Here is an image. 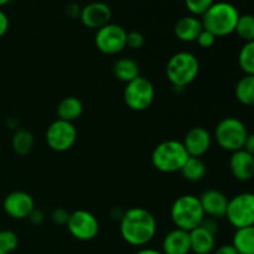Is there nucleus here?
Returning a JSON list of instances; mask_svg holds the SVG:
<instances>
[{
    "label": "nucleus",
    "instance_id": "nucleus-28",
    "mask_svg": "<svg viewBox=\"0 0 254 254\" xmlns=\"http://www.w3.org/2000/svg\"><path fill=\"white\" fill-rule=\"evenodd\" d=\"M19 246V238L15 232L10 230L0 231V250L5 253H11Z\"/></svg>",
    "mask_w": 254,
    "mask_h": 254
},
{
    "label": "nucleus",
    "instance_id": "nucleus-2",
    "mask_svg": "<svg viewBox=\"0 0 254 254\" xmlns=\"http://www.w3.org/2000/svg\"><path fill=\"white\" fill-rule=\"evenodd\" d=\"M240 12L231 2H213L212 6L202 15L203 29L212 32L216 37L228 36L235 32Z\"/></svg>",
    "mask_w": 254,
    "mask_h": 254
},
{
    "label": "nucleus",
    "instance_id": "nucleus-37",
    "mask_svg": "<svg viewBox=\"0 0 254 254\" xmlns=\"http://www.w3.org/2000/svg\"><path fill=\"white\" fill-rule=\"evenodd\" d=\"M66 12L69 17H76L78 15H81V11H79V7L77 6L76 4H71L66 7Z\"/></svg>",
    "mask_w": 254,
    "mask_h": 254
},
{
    "label": "nucleus",
    "instance_id": "nucleus-30",
    "mask_svg": "<svg viewBox=\"0 0 254 254\" xmlns=\"http://www.w3.org/2000/svg\"><path fill=\"white\" fill-rule=\"evenodd\" d=\"M145 44V37L139 31L127 32V46L131 50H139Z\"/></svg>",
    "mask_w": 254,
    "mask_h": 254
},
{
    "label": "nucleus",
    "instance_id": "nucleus-31",
    "mask_svg": "<svg viewBox=\"0 0 254 254\" xmlns=\"http://www.w3.org/2000/svg\"><path fill=\"white\" fill-rule=\"evenodd\" d=\"M216 39H217V37H216L212 32L203 29L202 31L200 32L197 39H196V42H197L198 46L202 47V49H210V47H212L213 45H215Z\"/></svg>",
    "mask_w": 254,
    "mask_h": 254
},
{
    "label": "nucleus",
    "instance_id": "nucleus-6",
    "mask_svg": "<svg viewBox=\"0 0 254 254\" xmlns=\"http://www.w3.org/2000/svg\"><path fill=\"white\" fill-rule=\"evenodd\" d=\"M248 134L246 124L235 117L223 118L215 129V139L218 146L231 153L243 149Z\"/></svg>",
    "mask_w": 254,
    "mask_h": 254
},
{
    "label": "nucleus",
    "instance_id": "nucleus-8",
    "mask_svg": "<svg viewBox=\"0 0 254 254\" xmlns=\"http://www.w3.org/2000/svg\"><path fill=\"white\" fill-rule=\"evenodd\" d=\"M226 218L236 230L254 226V193L242 192L228 200Z\"/></svg>",
    "mask_w": 254,
    "mask_h": 254
},
{
    "label": "nucleus",
    "instance_id": "nucleus-38",
    "mask_svg": "<svg viewBox=\"0 0 254 254\" xmlns=\"http://www.w3.org/2000/svg\"><path fill=\"white\" fill-rule=\"evenodd\" d=\"M135 254H163V252L153 250V248H143V250L138 251Z\"/></svg>",
    "mask_w": 254,
    "mask_h": 254
},
{
    "label": "nucleus",
    "instance_id": "nucleus-16",
    "mask_svg": "<svg viewBox=\"0 0 254 254\" xmlns=\"http://www.w3.org/2000/svg\"><path fill=\"white\" fill-rule=\"evenodd\" d=\"M230 169L233 178L240 181H250L254 178V156L245 149L232 153Z\"/></svg>",
    "mask_w": 254,
    "mask_h": 254
},
{
    "label": "nucleus",
    "instance_id": "nucleus-35",
    "mask_svg": "<svg viewBox=\"0 0 254 254\" xmlns=\"http://www.w3.org/2000/svg\"><path fill=\"white\" fill-rule=\"evenodd\" d=\"M213 254H238V252L232 245H223L213 251Z\"/></svg>",
    "mask_w": 254,
    "mask_h": 254
},
{
    "label": "nucleus",
    "instance_id": "nucleus-29",
    "mask_svg": "<svg viewBox=\"0 0 254 254\" xmlns=\"http://www.w3.org/2000/svg\"><path fill=\"white\" fill-rule=\"evenodd\" d=\"M213 4V0H185V5L189 11L193 15H203Z\"/></svg>",
    "mask_w": 254,
    "mask_h": 254
},
{
    "label": "nucleus",
    "instance_id": "nucleus-32",
    "mask_svg": "<svg viewBox=\"0 0 254 254\" xmlns=\"http://www.w3.org/2000/svg\"><path fill=\"white\" fill-rule=\"evenodd\" d=\"M69 215H71V213H69L67 210H64V208L62 207L55 208L51 213V220L52 222L56 223V225L66 226L69 220Z\"/></svg>",
    "mask_w": 254,
    "mask_h": 254
},
{
    "label": "nucleus",
    "instance_id": "nucleus-10",
    "mask_svg": "<svg viewBox=\"0 0 254 254\" xmlns=\"http://www.w3.org/2000/svg\"><path fill=\"white\" fill-rule=\"evenodd\" d=\"M77 140V129L73 123L56 119L50 124L46 131V143L57 153L69 150Z\"/></svg>",
    "mask_w": 254,
    "mask_h": 254
},
{
    "label": "nucleus",
    "instance_id": "nucleus-21",
    "mask_svg": "<svg viewBox=\"0 0 254 254\" xmlns=\"http://www.w3.org/2000/svg\"><path fill=\"white\" fill-rule=\"evenodd\" d=\"M113 73L119 81L124 82V83H129V82L140 76V67H139V64L135 60L123 57V59H119L114 64Z\"/></svg>",
    "mask_w": 254,
    "mask_h": 254
},
{
    "label": "nucleus",
    "instance_id": "nucleus-9",
    "mask_svg": "<svg viewBox=\"0 0 254 254\" xmlns=\"http://www.w3.org/2000/svg\"><path fill=\"white\" fill-rule=\"evenodd\" d=\"M94 44L102 54L108 56L118 55L127 47V31L121 25L109 22L97 30Z\"/></svg>",
    "mask_w": 254,
    "mask_h": 254
},
{
    "label": "nucleus",
    "instance_id": "nucleus-17",
    "mask_svg": "<svg viewBox=\"0 0 254 254\" xmlns=\"http://www.w3.org/2000/svg\"><path fill=\"white\" fill-rule=\"evenodd\" d=\"M191 252L190 232L175 228L163 241V254H189Z\"/></svg>",
    "mask_w": 254,
    "mask_h": 254
},
{
    "label": "nucleus",
    "instance_id": "nucleus-25",
    "mask_svg": "<svg viewBox=\"0 0 254 254\" xmlns=\"http://www.w3.org/2000/svg\"><path fill=\"white\" fill-rule=\"evenodd\" d=\"M35 139L31 131L26 130V129H17L12 135L11 145L15 153L17 155H27L31 153L32 148H34Z\"/></svg>",
    "mask_w": 254,
    "mask_h": 254
},
{
    "label": "nucleus",
    "instance_id": "nucleus-39",
    "mask_svg": "<svg viewBox=\"0 0 254 254\" xmlns=\"http://www.w3.org/2000/svg\"><path fill=\"white\" fill-rule=\"evenodd\" d=\"M10 0H0V7L2 6V5H5V4H7V2H9Z\"/></svg>",
    "mask_w": 254,
    "mask_h": 254
},
{
    "label": "nucleus",
    "instance_id": "nucleus-3",
    "mask_svg": "<svg viewBox=\"0 0 254 254\" xmlns=\"http://www.w3.org/2000/svg\"><path fill=\"white\" fill-rule=\"evenodd\" d=\"M166 77L175 88H185L192 83L200 72V62L191 52L173 55L166 64Z\"/></svg>",
    "mask_w": 254,
    "mask_h": 254
},
{
    "label": "nucleus",
    "instance_id": "nucleus-13",
    "mask_svg": "<svg viewBox=\"0 0 254 254\" xmlns=\"http://www.w3.org/2000/svg\"><path fill=\"white\" fill-rule=\"evenodd\" d=\"M81 21L89 29H101L111 22L112 10L106 2L94 1L81 10Z\"/></svg>",
    "mask_w": 254,
    "mask_h": 254
},
{
    "label": "nucleus",
    "instance_id": "nucleus-23",
    "mask_svg": "<svg viewBox=\"0 0 254 254\" xmlns=\"http://www.w3.org/2000/svg\"><path fill=\"white\" fill-rule=\"evenodd\" d=\"M235 96L236 99L243 106H254V76L246 74L237 82Z\"/></svg>",
    "mask_w": 254,
    "mask_h": 254
},
{
    "label": "nucleus",
    "instance_id": "nucleus-19",
    "mask_svg": "<svg viewBox=\"0 0 254 254\" xmlns=\"http://www.w3.org/2000/svg\"><path fill=\"white\" fill-rule=\"evenodd\" d=\"M190 243L192 253L210 254L215 251L216 235H213L202 226H198L195 230L190 231Z\"/></svg>",
    "mask_w": 254,
    "mask_h": 254
},
{
    "label": "nucleus",
    "instance_id": "nucleus-33",
    "mask_svg": "<svg viewBox=\"0 0 254 254\" xmlns=\"http://www.w3.org/2000/svg\"><path fill=\"white\" fill-rule=\"evenodd\" d=\"M29 220H30V222L32 223V225H36V226L41 225V223L44 222V220H45L44 212H42L41 210H39V208L35 207L34 211L30 213Z\"/></svg>",
    "mask_w": 254,
    "mask_h": 254
},
{
    "label": "nucleus",
    "instance_id": "nucleus-24",
    "mask_svg": "<svg viewBox=\"0 0 254 254\" xmlns=\"http://www.w3.org/2000/svg\"><path fill=\"white\" fill-rule=\"evenodd\" d=\"M180 173L184 176V179L196 183V181H200L205 178L206 173H207V166L201 158L190 156L180 170Z\"/></svg>",
    "mask_w": 254,
    "mask_h": 254
},
{
    "label": "nucleus",
    "instance_id": "nucleus-20",
    "mask_svg": "<svg viewBox=\"0 0 254 254\" xmlns=\"http://www.w3.org/2000/svg\"><path fill=\"white\" fill-rule=\"evenodd\" d=\"M56 112L59 119L73 123L76 119L81 117L82 112H83V104H82L81 99L77 97H66L57 104Z\"/></svg>",
    "mask_w": 254,
    "mask_h": 254
},
{
    "label": "nucleus",
    "instance_id": "nucleus-22",
    "mask_svg": "<svg viewBox=\"0 0 254 254\" xmlns=\"http://www.w3.org/2000/svg\"><path fill=\"white\" fill-rule=\"evenodd\" d=\"M232 246L238 254H254V226L236 230Z\"/></svg>",
    "mask_w": 254,
    "mask_h": 254
},
{
    "label": "nucleus",
    "instance_id": "nucleus-14",
    "mask_svg": "<svg viewBox=\"0 0 254 254\" xmlns=\"http://www.w3.org/2000/svg\"><path fill=\"white\" fill-rule=\"evenodd\" d=\"M211 143H212L211 134L202 127L191 128L183 140L186 151L192 158H201L205 155L210 150Z\"/></svg>",
    "mask_w": 254,
    "mask_h": 254
},
{
    "label": "nucleus",
    "instance_id": "nucleus-11",
    "mask_svg": "<svg viewBox=\"0 0 254 254\" xmlns=\"http://www.w3.org/2000/svg\"><path fill=\"white\" fill-rule=\"evenodd\" d=\"M66 226L72 237L78 241L93 240L99 232L98 220L87 210H77L72 212Z\"/></svg>",
    "mask_w": 254,
    "mask_h": 254
},
{
    "label": "nucleus",
    "instance_id": "nucleus-36",
    "mask_svg": "<svg viewBox=\"0 0 254 254\" xmlns=\"http://www.w3.org/2000/svg\"><path fill=\"white\" fill-rule=\"evenodd\" d=\"M246 151L251 154V155L254 156V133L252 134H248L247 139H246V143L245 146H243Z\"/></svg>",
    "mask_w": 254,
    "mask_h": 254
},
{
    "label": "nucleus",
    "instance_id": "nucleus-40",
    "mask_svg": "<svg viewBox=\"0 0 254 254\" xmlns=\"http://www.w3.org/2000/svg\"><path fill=\"white\" fill-rule=\"evenodd\" d=\"M0 254H7V253H5L4 251H1V250H0Z\"/></svg>",
    "mask_w": 254,
    "mask_h": 254
},
{
    "label": "nucleus",
    "instance_id": "nucleus-1",
    "mask_svg": "<svg viewBox=\"0 0 254 254\" xmlns=\"http://www.w3.org/2000/svg\"><path fill=\"white\" fill-rule=\"evenodd\" d=\"M156 220L153 213L143 207H131L121 218V236L134 247L146 246L156 235Z\"/></svg>",
    "mask_w": 254,
    "mask_h": 254
},
{
    "label": "nucleus",
    "instance_id": "nucleus-15",
    "mask_svg": "<svg viewBox=\"0 0 254 254\" xmlns=\"http://www.w3.org/2000/svg\"><path fill=\"white\" fill-rule=\"evenodd\" d=\"M200 202L205 216L211 218H225L227 212L228 198L223 192L218 190H207L200 196Z\"/></svg>",
    "mask_w": 254,
    "mask_h": 254
},
{
    "label": "nucleus",
    "instance_id": "nucleus-4",
    "mask_svg": "<svg viewBox=\"0 0 254 254\" xmlns=\"http://www.w3.org/2000/svg\"><path fill=\"white\" fill-rule=\"evenodd\" d=\"M190 155L186 151L183 141L165 140L158 144L151 154V163L156 170L164 174L180 171Z\"/></svg>",
    "mask_w": 254,
    "mask_h": 254
},
{
    "label": "nucleus",
    "instance_id": "nucleus-27",
    "mask_svg": "<svg viewBox=\"0 0 254 254\" xmlns=\"http://www.w3.org/2000/svg\"><path fill=\"white\" fill-rule=\"evenodd\" d=\"M238 64L246 74L254 76V41L243 45L238 54Z\"/></svg>",
    "mask_w": 254,
    "mask_h": 254
},
{
    "label": "nucleus",
    "instance_id": "nucleus-7",
    "mask_svg": "<svg viewBox=\"0 0 254 254\" xmlns=\"http://www.w3.org/2000/svg\"><path fill=\"white\" fill-rule=\"evenodd\" d=\"M155 98V88L148 78L139 76L127 83L124 89V102L131 111H146Z\"/></svg>",
    "mask_w": 254,
    "mask_h": 254
},
{
    "label": "nucleus",
    "instance_id": "nucleus-5",
    "mask_svg": "<svg viewBox=\"0 0 254 254\" xmlns=\"http://www.w3.org/2000/svg\"><path fill=\"white\" fill-rule=\"evenodd\" d=\"M170 216L176 228L188 232L198 227L206 217L200 198L193 195H183L176 198L171 206Z\"/></svg>",
    "mask_w": 254,
    "mask_h": 254
},
{
    "label": "nucleus",
    "instance_id": "nucleus-34",
    "mask_svg": "<svg viewBox=\"0 0 254 254\" xmlns=\"http://www.w3.org/2000/svg\"><path fill=\"white\" fill-rule=\"evenodd\" d=\"M9 17H7V15L5 14L1 9H0V37L4 36V35L6 34L7 30H9Z\"/></svg>",
    "mask_w": 254,
    "mask_h": 254
},
{
    "label": "nucleus",
    "instance_id": "nucleus-26",
    "mask_svg": "<svg viewBox=\"0 0 254 254\" xmlns=\"http://www.w3.org/2000/svg\"><path fill=\"white\" fill-rule=\"evenodd\" d=\"M236 34L245 42L254 41V16L251 14L240 15L237 25H236Z\"/></svg>",
    "mask_w": 254,
    "mask_h": 254
},
{
    "label": "nucleus",
    "instance_id": "nucleus-18",
    "mask_svg": "<svg viewBox=\"0 0 254 254\" xmlns=\"http://www.w3.org/2000/svg\"><path fill=\"white\" fill-rule=\"evenodd\" d=\"M203 30L202 21L193 15L183 16L176 21L174 32L175 36L183 42H193Z\"/></svg>",
    "mask_w": 254,
    "mask_h": 254
},
{
    "label": "nucleus",
    "instance_id": "nucleus-12",
    "mask_svg": "<svg viewBox=\"0 0 254 254\" xmlns=\"http://www.w3.org/2000/svg\"><path fill=\"white\" fill-rule=\"evenodd\" d=\"M5 213L14 220L29 218L35 208V201L31 195L25 191H14L5 197L2 202Z\"/></svg>",
    "mask_w": 254,
    "mask_h": 254
}]
</instances>
